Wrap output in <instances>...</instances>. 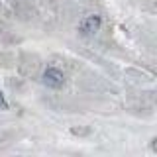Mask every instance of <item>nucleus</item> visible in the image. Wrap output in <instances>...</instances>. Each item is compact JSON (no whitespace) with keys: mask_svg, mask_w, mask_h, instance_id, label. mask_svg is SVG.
<instances>
[{"mask_svg":"<svg viewBox=\"0 0 157 157\" xmlns=\"http://www.w3.org/2000/svg\"><path fill=\"white\" fill-rule=\"evenodd\" d=\"M0 108H2V110H6V108H8L6 100H4V94H2V90H0Z\"/></svg>","mask_w":157,"mask_h":157,"instance_id":"nucleus-3","label":"nucleus"},{"mask_svg":"<svg viewBox=\"0 0 157 157\" xmlns=\"http://www.w3.org/2000/svg\"><path fill=\"white\" fill-rule=\"evenodd\" d=\"M98 28H100V18H98V16L86 18L85 22H82V26H81V29L85 33H94V32H98Z\"/></svg>","mask_w":157,"mask_h":157,"instance_id":"nucleus-2","label":"nucleus"},{"mask_svg":"<svg viewBox=\"0 0 157 157\" xmlns=\"http://www.w3.org/2000/svg\"><path fill=\"white\" fill-rule=\"evenodd\" d=\"M43 82H45L47 86L59 88V86L63 85V75L57 71V69H47V71L43 73Z\"/></svg>","mask_w":157,"mask_h":157,"instance_id":"nucleus-1","label":"nucleus"}]
</instances>
